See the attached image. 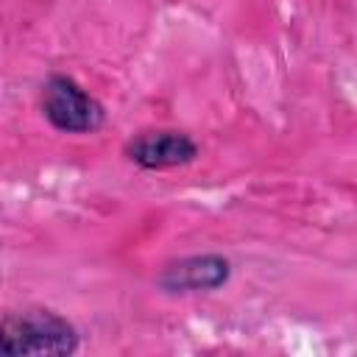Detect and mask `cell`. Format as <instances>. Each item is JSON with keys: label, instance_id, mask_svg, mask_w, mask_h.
<instances>
[{"label": "cell", "instance_id": "6da1fadb", "mask_svg": "<svg viewBox=\"0 0 357 357\" xmlns=\"http://www.w3.org/2000/svg\"><path fill=\"white\" fill-rule=\"evenodd\" d=\"M75 349V326L53 310L0 315V354H73Z\"/></svg>", "mask_w": 357, "mask_h": 357}, {"label": "cell", "instance_id": "7a4b0ae2", "mask_svg": "<svg viewBox=\"0 0 357 357\" xmlns=\"http://www.w3.org/2000/svg\"><path fill=\"white\" fill-rule=\"evenodd\" d=\"M42 112L47 123L67 134H92L103 126V106L70 75H50L42 86Z\"/></svg>", "mask_w": 357, "mask_h": 357}, {"label": "cell", "instance_id": "3957f363", "mask_svg": "<svg viewBox=\"0 0 357 357\" xmlns=\"http://www.w3.org/2000/svg\"><path fill=\"white\" fill-rule=\"evenodd\" d=\"M126 156L145 170H167L198 156V145L184 131H145L126 145Z\"/></svg>", "mask_w": 357, "mask_h": 357}, {"label": "cell", "instance_id": "277c9868", "mask_svg": "<svg viewBox=\"0 0 357 357\" xmlns=\"http://www.w3.org/2000/svg\"><path fill=\"white\" fill-rule=\"evenodd\" d=\"M231 265L220 254H198L184 257L178 262L165 265L159 273V287L165 293H198V290H218L229 282Z\"/></svg>", "mask_w": 357, "mask_h": 357}]
</instances>
